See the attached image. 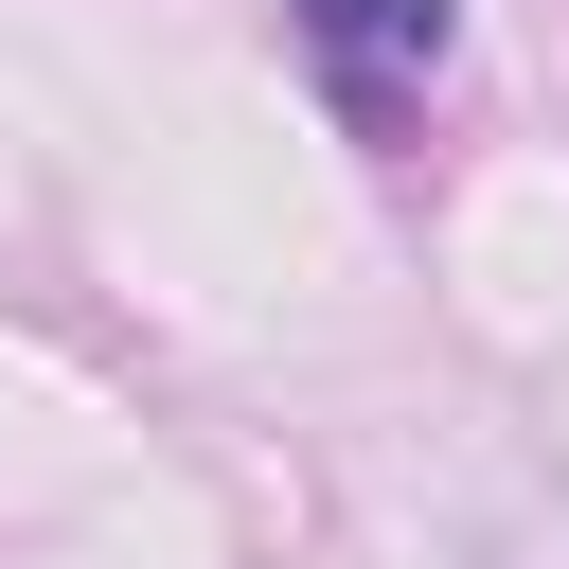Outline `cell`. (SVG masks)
Returning <instances> with one entry per match:
<instances>
[{"mask_svg":"<svg viewBox=\"0 0 569 569\" xmlns=\"http://www.w3.org/2000/svg\"><path fill=\"white\" fill-rule=\"evenodd\" d=\"M284 18H302L356 89H409V71H445V53H462V0H284Z\"/></svg>","mask_w":569,"mask_h":569,"instance_id":"6da1fadb","label":"cell"}]
</instances>
